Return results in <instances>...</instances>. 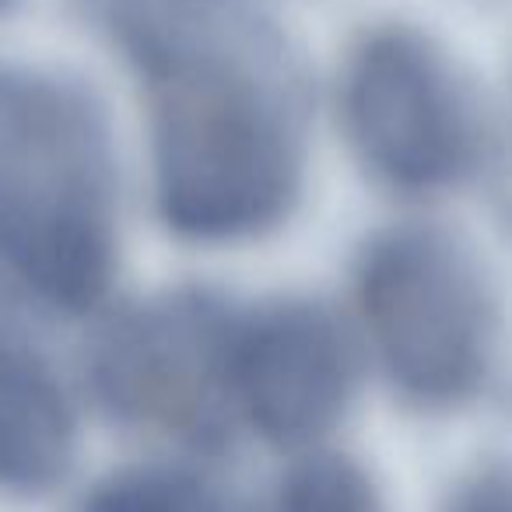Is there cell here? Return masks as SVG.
<instances>
[{
	"label": "cell",
	"instance_id": "cell-4",
	"mask_svg": "<svg viewBox=\"0 0 512 512\" xmlns=\"http://www.w3.org/2000/svg\"><path fill=\"white\" fill-rule=\"evenodd\" d=\"M341 116L358 158L404 193L460 186L481 162V116L439 46L376 29L351 50Z\"/></svg>",
	"mask_w": 512,
	"mask_h": 512
},
{
	"label": "cell",
	"instance_id": "cell-8",
	"mask_svg": "<svg viewBox=\"0 0 512 512\" xmlns=\"http://www.w3.org/2000/svg\"><path fill=\"white\" fill-rule=\"evenodd\" d=\"M81 512H218L211 491L179 470H134L102 484Z\"/></svg>",
	"mask_w": 512,
	"mask_h": 512
},
{
	"label": "cell",
	"instance_id": "cell-9",
	"mask_svg": "<svg viewBox=\"0 0 512 512\" xmlns=\"http://www.w3.org/2000/svg\"><path fill=\"white\" fill-rule=\"evenodd\" d=\"M278 512H379L362 470L337 456H320L295 470L281 488Z\"/></svg>",
	"mask_w": 512,
	"mask_h": 512
},
{
	"label": "cell",
	"instance_id": "cell-5",
	"mask_svg": "<svg viewBox=\"0 0 512 512\" xmlns=\"http://www.w3.org/2000/svg\"><path fill=\"white\" fill-rule=\"evenodd\" d=\"M355 390L348 337L313 302H271L235 316L228 404L271 442H313L341 421Z\"/></svg>",
	"mask_w": 512,
	"mask_h": 512
},
{
	"label": "cell",
	"instance_id": "cell-10",
	"mask_svg": "<svg viewBox=\"0 0 512 512\" xmlns=\"http://www.w3.org/2000/svg\"><path fill=\"white\" fill-rule=\"evenodd\" d=\"M4 4H8V0H0V8H4Z\"/></svg>",
	"mask_w": 512,
	"mask_h": 512
},
{
	"label": "cell",
	"instance_id": "cell-2",
	"mask_svg": "<svg viewBox=\"0 0 512 512\" xmlns=\"http://www.w3.org/2000/svg\"><path fill=\"white\" fill-rule=\"evenodd\" d=\"M0 264L67 313L102 299L116 264V158L85 88L0 67Z\"/></svg>",
	"mask_w": 512,
	"mask_h": 512
},
{
	"label": "cell",
	"instance_id": "cell-6",
	"mask_svg": "<svg viewBox=\"0 0 512 512\" xmlns=\"http://www.w3.org/2000/svg\"><path fill=\"white\" fill-rule=\"evenodd\" d=\"M235 313L211 295H169L113 323L95 351V386L127 418L207 425L228 400Z\"/></svg>",
	"mask_w": 512,
	"mask_h": 512
},
{
	"label": "cell",
	"instance_id": "cell-7",
	"mask_svg": "<svg viewBox=\"0 0 512 512\" xmlns=\"http://www.w3.org/2000/svg\"><path fill=\"white\" fill-rule=\"evenodd\" d=\"M74 446L67 397L29 341L0 355V484L39 491L64 474Z\"/></svg>",
	"mask_w": 512,
	"mask_h": 512
},
{
	"label": "cell",
	"instance_id": "cell-1",
	"mask_svg": "<svg viewBox=\"0 0 512 512\" xmlns=\"http://www.w3.org/2000/svg\"><path fill=\"white\" fill-rule=\"evenodd\" d=\"M148 74L151 165L165 225L239 242L285 221L302 190L292 74L242 0H106Z\"/></svg>",
	"mask_w": 512,
	"mask_h": 512
},
{
	"label": "cell",
	"instance_id": "cell-3",
	"mask_svg": "<svg viewBox=\"0 0 512 512\" xmlns=\"http://www.w3.org/2000/svg\"><path fill=\"white\" fill-rule=\"evenodd\" d=\"M358 306L390 379L421 404L481 386L495 348V299L467 246L442 228L376 235L358 264Z\"/></svg>",
	"mask_w": 512,
	"mask_h": 512
}]
</instances>
